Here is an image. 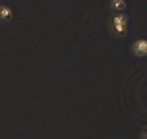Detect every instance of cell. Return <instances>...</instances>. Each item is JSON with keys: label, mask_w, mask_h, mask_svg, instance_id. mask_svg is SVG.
Wrapping results in <instances>:
<instances>
[{"label": "cell", "mask_w": 147, "mask_h": 139, "mask_svg": "<svg viewBox=\"0 0 147 139\" xmlns=\"http://www.w3.org/2000/svg\"><path fill=\"white\" fill-rule=\"evenodd\" d=\"M110 27L114 35H126L130 29V17L126 12H114V15L110 17Z\"/></svg>", "instance_id": "1"}, {"label": "cell", "mask_w": 147, "mask_h": 139, "mask_svg": "<svg viewBox=\"0 0 147 139\" xmlns=\"http://www.w3.org/2000/svg\"><path fill=\"white\" fill-rule=\"evenodd\" d=\"M130 48H132V54L136 58H145L147 56V39H136Z\"/></svg>", "instance_id": "2"}, {"label": "cell", "mask_w": 147, "mask_h": 139, "mask_svg": "<svg viewBox=\"0 0 147 139\" xmlns=\"http://www.w3.org/2000/svg\"><path fill=\"white\" fill-rule=\"evenodd\" d=\"M14 17V10L8 4H0V21H10Z\"/></svg>", "instance_id": "3"}, {"label": "cell", "mask_w": 147, "mask_h": 139, "mask_svg": "<svg viewBox=\"0 0 147 139\" xmlns=\"http://www.w3.org/2000/svg\"><path fill=\"white\" fill-rule=\"evenodd\" d=\"M109 8L112 12H124L126 8H128V2H126V0H110Z\"/></svg>", "instance_id": "4"}, {"label": "cell", "mask_w": 147, "mask_h": 139, "mask_svg": "<svg viewBox=\"0 0 147 139\" xmlns=\"http://www.w3.org/2000/svg\"><path fill=\"white\" fill-rule=\"evenodd\" d=\"M141 139H147V126L141 128Z\"/></svg>", "instance_id": "5"}]
</instances>
